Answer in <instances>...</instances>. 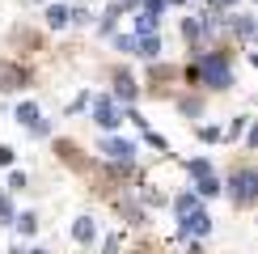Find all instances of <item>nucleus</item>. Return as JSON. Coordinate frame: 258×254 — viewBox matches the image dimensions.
Listing matches in <instances>:
<instances>
[{
  "label": "nucleus",
  "instance_id": "nucleus-9",
  "mask_svg": "<svg viewBox=\"0 0 258 254\" xmlns=\"http://www.w3.org/2000/svg\"><path fill=\"white\" fill-rule=\"evenodd\" d=\"M93 233H98V229H93L89 216H81L77 225H72V237H77V241H93Z\"/></svg>",
  "mask_w": 258,
  "mask_h": 254
},
{
  "label": "nucleus",
  "instance_id": "nucleus-5",
  "mask_svg": "<svg viewBox=\"0 0 258 254\" xmlns=\"http://www.w3.org/2000/svg\"><path fill=\"white\" fill-rule=\"evenodd\" d=\"M102 153L110 157V161H123V165H127V161L136 157V144H132V140H106V144H102Z\"/></svg>",
  "mask_w": 258,
  "mask_h": 254
},
{
  "label": "nucleus",
  "instance_id": "nucleus-11",
  "mask_svg": "<svg viewBox=\"0 0 258 254\" xmlns=\"http://www.w3.org/2000/svg\"><path fill=\"white\" fill-rule=\"evenodd\" d=\"M114 93H119L123 102H132V98H136V85H132V77H119V81H114Z\"/></svg>",
  "mask_w": 258,
  "mask_h": 254
},
{
  "label": "nucleus",
  "instance_id": "nucleus-6",
  "mask_svg": "<svg viewBox=\"0 0 258 254\" xmlns=\"http://www.w3.org/2000/svg\"><path fill=\"white\" fill-rule=\"evenodd\" d=\"M21 81H26V72L17 64H0V89H17Z\"/></svg>",
  "mask_w": 258,
  "mask_h": 254
},
{
  "label": "nucleus",
  "instance_id": "nucleus-4",
  "mask_svg": "<svg viewBox=\"0 0 258 254\" xmlns=\"http://www.w3.org/2000/svg\"><path fill=\"white\" fill-rule=\"evenodd\" d=\"M93 119H98V127H119V106H114L110 98H98L93 102Z\"/></svg>",
  "mask_w": 258,
  "mask_h": 254
},
{
  "label": "nucleus",
  "instance_id": "nucleus-18",
  "mask_svg": "<svg viewBox=\"0 0 258 254\" xmlns=\"http://www.w3.org/2000/svg\"><path fill=\"white\" fill-rule=\"evenodd\" d=\"M199 136H203V140H208V144H216V140H220V127H203Z\"/></svg>",
  "mask_w": 258,
  "mask_h": 254
},
{
  "label": "nucleus",
  "instance_id": "nucleus-2",
  "mask_svg": "<svg viewBox=\"0 0 258 254\" xmlns=\"http://www.w3.org/2000/svg\"><path fill=\"white\" fill-rule=\"evenodd\" d=\"M254 195H258V174L254 169L233 174V199H237V204H254Z\"/></svg>",
  "mask_w": 258,
  "mask_h": 254
},
{
  "label": "nucleus",
  "instance_id": "nucleus-12",
  "mask_svg": "<svg viewBox=\"0 0 258 254\" xmlns=\"http://www.w3.org/2000/svg\"><path fill=\"white\" fill-rule=\"evenodd\" d=\"M199 195H220V182L212 174H199Z\"/></svg>",
  "mask_w": 258,
  "mask_h": 254
},
{
  "label": "nucleus",
  "instance_id": "nucleus-14",
  "mask_svg": "<svg viewBox=\"0 0 258 254\" xmlns=\"http://www.w3.org/2000/svg\"><path fill=\"white\" fill-rule=\"evenodd\" d=\"M174 208H178V216H182V212H190V208H199V199H195V195H178V204H174Z\"/></svg>",
  "mask_w": 258,
  "mask_h": 254
},
{
  "label": "nucleus",
  "instance_id": "nucleus-3",
  "mask_svg": "<svg viewBox=\"0 0 258 254\" xmlns=\"http://www.w3.org/2000/svg\"><path fill=\"white\" fill-rule=\"evenodd\" d=\"M182 233H186V237H208V233H212V220H208V212H199V208L182 212Z\"/></svg>",
  "mask_w": 258,
  "mask_h": 254
},
{
  "label": "nucleus",
  "instance_id": "nucleus-17",
  "mask_svg": "<svg viewBox=\"0 0 258 254\" xmlns=\"http://www.w3.org/2000/svg\"><path fill=\"white\" fill-rule=\"evenodd\" d=\"M13 220V208H9V199H0V225H9Z\"/></svg>",
  "mask_w": 258,
  "mask_h": 254
},
{
  "label": "nucleus",
  "instance_id": "nucleus-8",
  "mask_svg": "<svg viewBox=\"0 0 258 254\" xmlns=\"http://www.w3.org/2000/svg\"><path fill=\"white\" fill-rule=\"evenodd\" d=\"M47 26H51V30H63V26H68V9H63V5H51V9H47Z\"/></svg>",
  "mask_w": 258,
  "mask_h": 254
},
{
  "label": "nucleus",
  "instance_id": "nucleus-1",
  "mask_svg": "<svg viewBox=\"0 0 258 254\" xmlns=\"http://www.w3.org/2000/svg\"><path fill=\"white\" fill-rule=\"evenodd\" d=\"M195 77L208 85V89H229V85H233V68H229L224 55H203L195 64Z\"/></svg>",
  "mask_w": 258,
  "mask_h": 254
},
{
  "label": "nucleus",
  "instance_id": "nucleus-16",
  "mask_svg": "<svg viewBox=\"0 0 258 254\" xmlns=\"http://www.w3.org/2000/svg\"><path fill=\"white\" fill-rule=\"evenodd\" d=\"M190 174H195V178H199V174H212V165L203 161V157H195V161H190Z\"/></svg>",
  "mask_w": 258,
  "mask_h": 254
},
{
  "label": "nucleus",
  "instance_id": "nucleus-21",
  "mask_svg": "<svg viewBox=\"0 0 258 254\" xmlns=\"http://www.w3.org/2000/svg\"><path fill=\"white\" fill-rule=\"evenodd\" d=\"M123 5H136V0H123Z\"/></svg>",
  "mask_w": 258,
  "mask_h": 254
},
{
  "label": "nucleus",
  "instance_id": "nucleus-13",
  "mask_svg": "<svg viewBox=\"0 0 258 254\" xmlns=\"http://www.w3.org/2000/svg\"><path fill=\"white\" fill-rule=\"evenodd\" d=\"M17 229H21V233H34V229H38V216H34V212H21V216H17Z\"/></svg>",
  "mask_w": 258,
  "mask_h": 254
},
{
  "label": "nucleus",
  "instance_id": "nucleus-15",
  "mask_svg": "<svg viewBox=\"0 0 258 254\" xmlns=\"http://www.w3.org/2000/svg\"><path fill=\"white\" fill-rule=\"evenodd\" d=\"M233 26H237V34H241V38H250V34H254V21H250V17H237Z\"/></svg>",
  "mask_w": 258,
  "mask_h": 254
},
{
  "label": "nucleus",
  "instance_id": "nucleus-10",
  "mask_svg": "<svg viewBox=\"0 0 258 254\" xmlns=\"http://www.w3.org/2000/svg\"><path fill=\"white\" fill-rule=\"evenodd\" d=\"M17 123L34 127V123H38V106H34V102H21V106H17Z\"/></svg>",
  "mask_w": 258,
  "mask_h": 254
},
{
  "label": "nucleus",
  "instance_id": "nucleus-19",
  "mask_svg": "<svg viewBox=\"0 0 258 254\" xmlns=\"http://www.w3.org/2000/svg\"><path fill=\"white\" fill-rule=\"evenodd\" d=\"M9 161H13V148H9V144H0V165H9Z\"/></svg>",
  "mask_w": 258,
  "mask_h": 254
},
{
  "label": "nucleus",
  "instance_id": "nucleus-22",
  "mask_svg": "<svg viewBox=\"0 0 258 254\" xmlns=\"http://www.w3.org/2000/svg\"><path fill=\"white\" fill-rule=\"evenodd\" d=\"M174 5H182V0H174Z\"/></svg>",
  "mask_w": 258,
  "mask_h": 254
},
{
  "label": "nucleus",
  "instance_id": "nucleus-20",
  "mask_svg": "<svg viewBox=\"0 0 258 254\" xmlns=\"http://www.w3.org/2000/svg\"><path fill=\"white\" fill-rule=\"evenodd\" d=\"M216 5H220V9H224V5H237V0H216Z\"/></svg>",
  "mask_w": 258,
  "mask_h": 254
},
{
  "label": "nucleus",
  "instance_id": "nucleus-7",
  "mask_svg": "<svg viewBox=\"0 0 258 254\" xmlns=\"http://www.w3.org/2000/svg\"><path fill=\"white\" fill-rule=\"evenodd\" d=\"M161 51V38L157 34H140L136 38V55H157Z\"/></svg>",
  "mask_w": 258,
  "mask_h": 254
}]
</instances>
